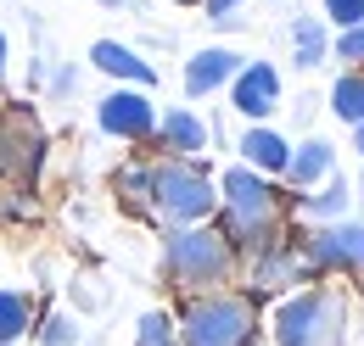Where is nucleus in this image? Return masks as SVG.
Masks as SVG:
<instances>
[{"label":"nucleus","instance_id":"f257e3e1","mask_svg":"<svg viewBox=\"0 0 364 346\" xmlns=\"http://www.w3.org/2000/svg\"><path fill=\"white\" fill-rule=\"evenodd\" d=\"M140 201H151V213L163 218V223H202V218H213V207H219L213 179L196 168L191 157L151 162L146 184H140Z\"/></svg>","mask_w":364,"mask_h":346},{"label":"nucleus","instance_id":"f03ea898","mask_svg":"<svg viewBox=\"0 0 364 346\" xmlns=\"http://www.w3.org/2000/svg\"><path fill=\"white\" fill-rule=\"evenodd\" d=\"M252 330H258V313H252V296H241V291L191 296L185 318L174 324L185 346H252Z\"/></svg>","mask_w":364,"mask_h":346},{"label":"nucleus","instance_id":"7ed1b4c3","mask_svg":"<svg viewBox=\"0 0 364 346\" xmlns=\"http://www.w3.org/2000/svg\"><path fill=\"white\" fill-rule=\"evenodd\" d=\"M163 268L185 296H208L213 285L230 279L235 252H230V240L219 229H180V235L163 240Z\"/></svg>","mask_w":364,"mask_h":346},{"label":"nucleus","instance_id":"20e7f679","mask_svg":"<svg viewBox=\"0 0 364 346\" xmlns=\"http://www.w3.org/2000/svg\"><path fill=\"white\" fill-rule=\"evenodd\" d=\"M274 218H280V201H274V190L258 179L252 168H230L225 173V235L230 252L235 246H252V252H264L274 235Z\"/></svg>","mask_w":364,"mask_h":346},{"label":"nucleus","instance_id":"39448f33","mask_svg":"<svg viewBox=\"0 0 364 346\" xmlns=\"http://www.w3.org/2000/svg\"><path fill=\"white\" fill-rule=\"evenodd\" d=\"M342 335H348V302L336 291H297L274 313L280 346H342Z\"/></svg>","mask_w":364,"mask_h":346},{"label":"nucleus","instance_id":"423d86ee","mask_svg":"<svg viewBox=\"0 0 364 346\" xmlns=\"http://www.w3.org/2000/svg\"><path fill=\"white\" fill-rule=\"evenodd\" d=\"M303 257L319 268H364V223H331L303 240Z\"/></svg>","mask_w":364,"mask_h":346},{"label":"nucleus","instance_id":"0eeeda50","mask_svg":"<svg viewBox=\"0 0 364 346\" xmlns=\"http://www.w3.org/2000/svg\"><path fill=\"white\" fill-rule=\"evenodd\" d=\"M297 279H314V262L303 257V246L269 240L252 262V291H280V285H297Z\"/></svg>","mask_w":364,"mask_h":346},{"label":"nucleus","instance_id":"6e6552de","mask_svg":"<svg viewBox=\"0 0 364 346\" xmlns=\"http://www.w3.org/2000/svg\"><path fill=\"white\" fill-rule=\"evenodd\" d=\"M34 168H40V129L23 112H11L0 123V173L6 179H28Z\"/></svg>","mask_w":364,"mask_h":346},{"label":"nucleus","instance_id":"1a4fd4ad","mask_svg":"<svg viewBox=\"0 0 364 346\" xmlns=\"http://www.w3.org/2000/svg\"><path fill=\"white\" fill-rule=\"evenodd\" d=\"M101 129H107V134H124V140H146V134L157 129V112H151L146 95L118 89V95L101 101Z\"/></svg>","mask_w":364,"mask_h":346},{"label":"nucleus","instance_id":"9d476101","mask_svg":"<svg viewBox=\"0 0 364 346\" xmlns=\"http://www.w3.org/2000/svg\"><path fill=\"white\" fill-rule=\"evenodd\" d=\"M274 95H280V79H274L269 62H247V67L235 73V106H241L247 118H269Z\"/></svg>","mask_w":364,"mask_h":346},{"label":"nucleus","instance_id":"9b49d317","mask_svg":"<svg viewBox=\"0 0 364 346\" xmlns=\"http://www.w3.org/2000/svg\"><path fill=\"white\" fill-rule=\"evenodd\" d=\"M235 73H241V56L213 45V50H196V56H191V67H185V89H191V95H208V89H219L225 79H235Z\"/></svg>","mask_w":364,"mask_h":346},{"label":"nucleus","instance_id":"f8f14e48","mask_svg":"<svg viewBox=\"0 0 364 346\" xmlns=\"http://www.w3.org/2000/svg\"><path fill=\"white\" fill-rule=\"evenodd\" d=\"M90 56H95V67H101V73H112V79H135V84H151V79H157L135 50H129V45H118V40H101Z\"/></svg>","mask_w":364,"mask_h":346},{"label":"nucleus","instance_id":"ddd939ff","mask_svg":"<svg viewBox=\"0 0 364 346\" xmlns=\"http://www.w3.org/2000/svg\"><path fill=\"white\" fill-rule=\"evenodd\" d=\"M34 330V296L28 291H0V341L17 346Z\"/></svg>","mask_w":364,"mask_h":346},{"label":"nucleus","instance_id":"4468645a","mask_svg":"<svg viewBox=\"0 0 364 346\" xmlns=\"http://www.w3.org/2000/svg\"><path fill=\"white\" fill-rule=\"evenodd\" d=\"M331 168H336V151H331L325 140H309L297 157H286V179H291V184H314V179H325Z\"/></svg>","mask_w":364,"mask_h":346},{"label":"nucleus","instance_id":"2eb2a0df","mask_svg":"<svg viewBox=\"0 0 364 346\" xmlns=\"http://www.w3.org/2000/svg\"><path fill=\"white\" fill-rule=\"evenodd\" d=\"M241 151H247L252 168H264V173H286V157H291V145H286L280 134H269V129H252L241 140Z\"/></svg>","mask_w":364,"mask_h":346},{"label":"nucleus","instance_id":"dca6fc26","mask_svg":"<svg viewBox=\"0 0 364 346\" xmlns=\"http://www.w3.org/2000/svg\"><path fill=\"white\" fill-rule=\"evenodd\" d=\"M163 145L168 151H208V123L196 112H168L163 118Z\"/></svg>","mask_w":364,"mask_h":346},{"label":"nucleus","instance_id":"f3484780","mask_svg":"<svg viewBox=\"0 0 364 346\" xmlns=\"http://www.w3.org/2000/svg\"><path fill=\"white\" fill-rule=\"evenodd\" d=\"M331 112L348 118V123H364V73H342L336 89H331Z\"/></svg>","mask_w":364,"mask_h":346},{"label":"nucleus","instance_id":"a211bd4d","mask_svg":"<svg viewBox=\"0 0 364 346\" xmlns=\"http://www.w3.org/2000/svg\"><path fill=\"white\" fill-rule=\"evenodd\" d=\"M291 50H297V67H319V62H325V28H319L314 17H297Z\"/></svg>","mask_w":364,"mask_h":346},{"label":"nucleus","instance_id":"6ab92c4d","mask_svg":"<svg viewBox=\"0 0 364 346\" xmlns=\"http://www.w3.org/2000/svg\"><path fill=\"white\" fill-rule=\"evenodd\" d=\"M303 213H314V218H342V213H348V184L336 179L331 190H319V196H309V201H303Z\"/></svg>","mask_w":364,"mask_h":346},{"label":"nucleus","instance_id":"aec40b11","mask_svg":"<svg viewBox=\"0 0 364 346\" xmlns=\"http://www.w3.org/2000/svg\"><path fill=\"white\" fill-rule=\"evenodd\" d=\"M180 335H174V318L168 313H146L140 318V346H174Z\"/></svg>","mask_w":364,"mask_h":346},{"label":"nucleus","instance_id":"412c9836","mask_svg":"<svg viewBox=\"0 0 364 346\" xmlns=\"http://www.w3.org/2000/svg\"><path fill=\"white\" fill-rule=\"evenodd\" d=\"M325 17H336L342 28H359V23H364V0H331Z\"/></svg>","mask_w":364,"mask_h":346},{"label":"nucleus","instance_id":"4be33fe9","mask_svg":"<svg viewBox=\"0 0 364 346\" xmlns=\"http://www.w3.org/2000/svg\"><path fill=\"white\" fill-rule=\"evenodd\" d=\"M336 50H342V62H364V23H359V28H342Z\"/></svg>","mask_w":364,"mask_h":346},{"label":"nucleus","instance_id":"5701e85b","mask_svg":"<svg viewBox=\"0 0 364 346\" xmlns=\"http://www.w3.org/2000/svg\"><path fill=\"white\" fill-rule=\"evenodd\" d=\"M73 341H79V330H73L68 318H50L46 324V346H73Z\"/></svg>","mask_w":364,"mask_h":346},{"label":"nucleus","instance_id":"b1692460","mask_svg":"<svg viewBox=\"0 0 364 346\" xmlns=\"http://www.w3.org/2000/svg\"><path fill=\"white\" fill-rule=\"evenodd\" d=\"M235 6H241V0H208V17H213V23H235V17H230Z\"/></svg>","mask_w":364,"mask_h":346},{"label":"nucleus","instance_id":"393cba45","mask_svg":"<svg viewBox=\"0 0 364 346\" xmlns=\"http://www.w3.org/2000/svg\"><path fill=\"white\" fill-rule=\"evenodd\" d=\"M0 67H6V40H0Z\"/></svg>","mask_w":364,"mask_h":346},{"label":"nucleus","instance_id":"a878e982","mask_svg":"<svg viewBox=\"0 0 364 346\" xmlns=\"http://www.w3.org/2000/svg\"><path fill=\"white\" fill-rule=\"evenodd\" d=\"M359 151H364V123H359Z\"/></svg>","mask_w":364,"mask_h":346},{"label":"nucleus","instance_id":"bb28decb","mask_svg":"<svg viewBox=\"0 0 364 346\" xmlns=\"http://www.w3.org/2000/svg\"><path fill=\"white\" fill-rule=\"evenodd\" d=\"M101 6H118V0H101Z\"/></svg>","mask_w":364,"mask_h":346},{"label":"nucleus","instance_id":"cd10ccee","mask_svg":"<svg viewBox=\"0 0 364 346\" xmlns=\"http://www.w3.org/2000/svg\"><path fill=\"white\" fill-rule=\"evenodd\" d=\"M180 6H196V0H180Z\"/></svg>","mask_w":364,"mask_h":346},{"label":"nucleus","instance_id":"c85d7f7f","mask_svg":"<svg viewBox=\"0 0 364 346\" xmlns=\"http://www.w3.org/2000/svg\"><path fill=\"white\" fill-rule=\"evenodd\" d=\"M0 346H6V341H0Z\"/></svg>","mask_w":364,"mask_h":346}]
</instances>
